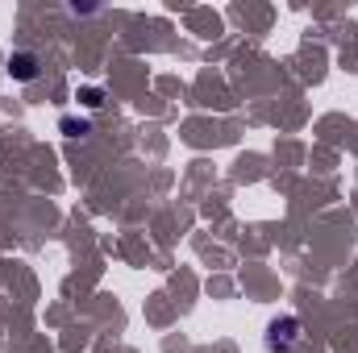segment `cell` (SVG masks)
<instances>
[{
	"label": "cell",
	"instance_id": "cell-2",
	"mask_svg": "<svg viewBox=\"0 0 358 353\" xmlns=\"http://www.w3.org/2000/svg\"><path fill=\"white\" fill-rule=\"evenodd\" d=\"M8 75L21 80V84L38 80V59H34V54H13V59H8Z\"/></svg>",
	"mask_w": 358,
	"mask_h": 353
},
{
	"label": "cell",
	"instance_id": "cell-3",
	"mask_svg": "<svg viewBox=\"0 0 358 353\" xmlns=\"http://www.w3.org/2000/svg\"><path fill=\"white\" fill-rule=\"evenodd\" d=\"M63 133H67V137H88V121H76V117H63Z\"/></svg>",
	"mask_w": 358,
	"mask_h": 353
},
{
	"label": "cell",
	"instance_id": "cell-1",
	"mask_svg": "<svg viewBox=\"0 0 358 353\" xmlns=\"http://www.w3.org/2000/svg\"><path fill=\"white\" fill-rule=\"evenodd\" d=\"M300 333H304V324L296 320V316H275L267 324V337H263V345L271 353H287L296 341H300Z\"/></svg>",
	"mask_w": 358,
	"mask_h": 353
}]
</instances>
